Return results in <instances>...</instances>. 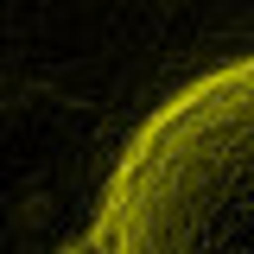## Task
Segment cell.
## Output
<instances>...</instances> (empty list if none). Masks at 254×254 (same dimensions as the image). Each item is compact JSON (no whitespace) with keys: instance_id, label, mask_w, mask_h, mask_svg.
<instances>
[{"instance_id":"1","label":"cell","mask_w":254,"mask_h":254,"mask_svg":"<svg viewBox=\"0 0 254 254\" xmlns=\"http://www.w3.org/2000/svg\"><path fill=\"white\" fill-rule=\"evenodd\" d=\"M83 254H254V51L197 70L133 121Z\"/></svg>"}]
</instances>
